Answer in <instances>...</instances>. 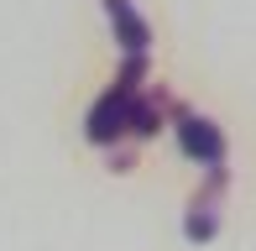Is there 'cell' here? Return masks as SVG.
<instances>
[{"label": "cell", "instance_id": "cell-1", "mask_svg": "<svg viewBox=\"0 0 256 251\" xmlns=\"http://www.w3.org/2000/svg\"><path fill=\"white\" fill-rule=\"evenodd\" d=\"M146 78H152V58H146V52H126L115 84L100 94V105L89 110V120H84V136H89L94 146H115V142L126 136V116H131L136 94L146 89Z\"/></svg>", "mask_w": 256, "mask_h": 251}, {"label": "cell", "instance_id": "cell-2", "mask_svg": "<svg viewBox=\"0 0 256 251\" xmlns=\"http://www.w3.org/2000/svg\"><path fill=\"white\" fill-rule=\"evenodd\" d=\"M172 136H178L183 157H194L199 168H225V131H220L209 116H199V110L188 105H172Z\"/></svg>", "mask_w": 256, "mask_h": 251}, {"label": "cell", "instance_id": "cell-3", "mask_svg": "<svg viewBox=\"0 0 256 251\" xmlns=\"http://www.w3.org/2000/svg\"><path fill=\"white\" fill-rule=\"evenodd\" d=\"M225 188H230V173H225V168H209L204 184L194 188L188 214H183V236H188L194 246H204V241L220 236V204H225Z\"/></svg>", "mask_w": 256, "mask_h": 251}, {"label": "cell", "instance_id": "cell-4", "mask_svg": "<svg viewBox=\"0 0 256 251\" xmlns=\"http://www.w3.org/2000/svg\"><path fill=\"white\" fill-rule=\"evenodd\" d=\"M172 105H178V100H172L162 84H146L142 94H136L131 116H126V136H120V142H136V146L152 142V136L162 131V120H172Z\"/></svg>", "mask_w": 256, "mask_h": 251}, {"label": "cell", "instance_id": "cell-5", "mask_svg": "<svg viewBox=\"0 0 256 251\" xmlns=\"http://www.w3.org/2000/svg\"><path fill=\"white\" fill-rule=\"evenodd\" d=\"M104 16H110V26H115L120 52H146L152 48V26L142 21V10H136L131 0H104Z\"/></svg>", "mask_w": 256, "mask_h": 251}]
</instances>
